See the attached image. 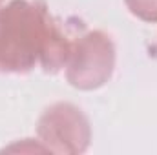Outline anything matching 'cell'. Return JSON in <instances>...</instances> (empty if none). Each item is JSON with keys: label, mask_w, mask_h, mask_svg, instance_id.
<instances>
[{"label": "cell", "mask_w": 157, "mask_h": 155, "mask_svg": "<svg viewBox=\"0 0 157 155\" xmlns=\"http://www.w3.org/2000/svg\"><path fill=\"white\" fill-rule=\"evenodd\" d=\"M71 40L42 0H9L0 9V75H28L37 66L57 75L70 59Z\"/></svg>", "instance_id": "1"}, {"label": "cell", "mask_w": 157, "mask_h": 155, "mask_svg": "<svg viewBox=\"0 0 157 155\" xmlns=\"http://www.w3.org/2000/svg\"><path fill=\"white\" fill-rule=\"evenodd\" d=\"M117 51L112 37L101 29L88 31L71 42L66 62V80L80 91H93L106 86L115 71Z\"/></svg>", "instance_id": "2"}, {"label": "cell", "mask_w": 157, "mask_h": 155, "mask_svg": "<svg viewBox=\"0 0 157 155\" xmlns=\"http://www.w3.org/2000/svg\"><path fill=\"white\" fill-rule=\"evenodd\" d=\"M37 139L49 153L78 155L91 144V124L78 106L55 102L37 120Z\"/></svg>", "instance_id": "3"}, {"label": "cell", "mask_w": 157, "mask_h": 155, "mask_svg": "<svg viewBox=\"0 0 157 155\" xmlns=\"http://www.w3.org/2000/svg\"><path fill=\"white\" fill-rule=\"evenodd\" d=\"M126 9L139 20L157 24V0H124Z\"/></svg>", "instance_id": "4"}, {"label": "cell", "mask_w": 157, "mask_h": 155, "mask_svg": "<svg viewBox=\"0 0 157 155\" xmlns=\"http://www.w3.org/2000/svg\"><path fill=\"white\" fill-rule=\"evenodd\" d=\"M2 152H26V153H35V152H39V153H49L48 150H46V146L40 142L39 139L37 141H33V139H22L20 142H15V144H11V146H7V148H4Z\"/></svg>", "instance_id": "5"}, {"label": "cell", "mask_w": 157, "mask_h": 155, "mask_svg": "<svg viewBox=\"0 0 157 155\" xmlns=\"http://www.w3.org/2000/svg\"><path fill=\"white\" fill-rule=\"evenodd\" d=\"M2 6H4V0H0V9H2Z\"/></svg>", "instance_id": "6"}]
</instances>
